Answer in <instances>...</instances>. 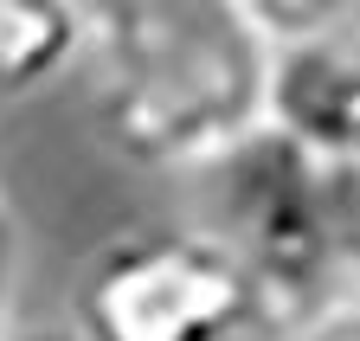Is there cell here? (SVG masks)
I'll list each match as a JSON object with an SVG mask.
<instances>
[{
  "label": "cell",
  "instance_id": "8",
  "mask_svg": "<svg viewBox=\"0 0 360 341\" xmlns=\"http://www.w3.org/2000/svg\"><path fill=\"white\" fill-rule=\"evenodd\" d=\"M13 251H20V232H13L7 193H0V309H7V283H13Z\"/></svg>",
  "mask_w": 360,
  "mask_h": 341
},
{
  "label": "cell",
  "instance_id": "3",
  "mask_svg": "<svg viewBox=\"0 0 360 341\" xmlns=\"http://www.w3.org/2000/svg\"><path fill=\"white\" fill-rule=\"evenodd\" d=\"M212 181L225 187V219L206 232L251 271L264 303V335L290 341L309 316L335 303L328 167L309 161L277 129H257L238 155L212 167Z\"/></svg>",
  "mask_w": 360,
  "mask_h": 341
},
{
  "label": "cell",
  "instance_id": "7",
  "mask_svg": "<svg viewBox=\"0 0 360 341\" xmlns=\"http://www.w3.org/2000/svg\"><path fill=\"white\" fill-rule=\"evenodd\" d=\"M290 341H360V296H335L322 316H309Z\"/></svg>",
  "mask_w": 360,
  "mask_h": 341
},
{
  "label": "cell",
  "instance_id": "5",
  "mask_svg": "<svg viewBox=\"0 0 360 341\" xmlns=\"http://www.w3.org/2000/svg\"><path fill=\"white\" fill-rule=\"evenodd\" d=\"M77 46H84V7L0 0V97L39 91L45 77L77 65Z\"/></svg>",
  "mask_w": 360,
  "mask_h": 341
},
{
  "label": "cell",
  "instance_id": "4",
  "mask_svg": "<svg viewBox=\"0 0 360 341\" xmlns=\"http://www.w3.org/2000/svg\"><path fill=\"white\" fill-rule=\"evenodd\" d=\"M270 129L335 174H360V20L270 52Z\"/></svg>",
  "mask_w": 360,
  "mask_h": 341
},
{
  "label": "cell",
  "instance_id": "1",
  "mask_svg": "<svg viewBox=\"0 0 360 341\" xmlns=\"http://www.w3.org/2000/svg\"><path fill=\"white\" fill-rule=\"evenodd\" d=\"M77 71L103 148L148 174H212L270 129V46L245 0L84 7Z\"/></svg>",
  "mask_w": 360,
  "mask_h": 341
},
{
  "label": "cell",
  "instance_id": "9",
  "mask_svg": "<svg viewBox=\"0 0 360 341\" xmlns=\"http://www.w3.org/2000/svg\"><path fill=\"white\" fill-rule=\"evenodd\" d=\"M26 341H71V335H26Z\"/></svg>",
  "mask_w": 360,
  "mask_h": 341
},
{
  "label": "cell",
  "instance_id": "2",
  "mask_svg": "<svg viewBox=\"0 0 360 341\" xmlns=\"http://www.w3.org/2000/svg\"><path fill=\"white\" fill-rule=\"evenodd\" d=\"M264 303L206 226L110 238L77 277V341H251Z\"/></svg>",
  "mask_w": 360,
  "mask_h": 341
},
{
  "label": "cell",
  "instance_id": "6",
  "mask_svg": "<svg viewBox=\"0 0 360 341\" xmlns=\"http://www.w3.org/2000/svg\"><path fill=\"white\" fill-rule=\"evenodd\" d=\"M328 206H335V277H354L360 290V174L328 167Z\"/></svg>",
  "mask_w": 360,
  "mask_h": 341
}]
</instances>
